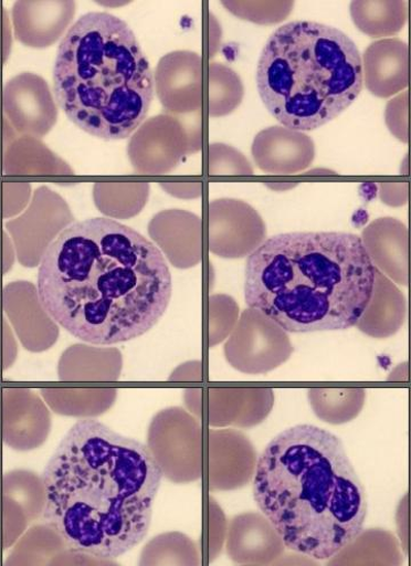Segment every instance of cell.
<instances>
[{
    "label": "cell",
    "mask_w": 411,
    "mask_h": 566,
    "mask_svg": "<svg viewBox=\"0 0 411 566\" xmlns=\"http://www.w3.org/2000/svg\"><path fill=\"white\" fill-rule=\"evenodd\" d=\"M74 0H19L12 9L17 41L31 49L53 46L76 14Z\"/></svg>",
    "instance_id": "4fadbf2b"
},
{
    "label": "cell",
    "mask_w": 411,
    "mask_h": 566,
    "mask_svg": "<svg viewBox=\"0 0 411 566\" xmlns=\"http://www.w3.org/2000/svg\"><path fill=\"white\" fill-rule=\"evenodd\" d=\"M361 241L377 270L398 285H408V230L402 222L377 219L362 231Z\"/></svg>",
    "instance_id": "ac0fdd59"
},
{
    "label": "cell",
    "mask_w": 411,
    "mask_h": 566,
    "mask_svg": "<svg viewBox=\"0 0 411 566\" xmlns=\"http://www.w3.org/2000/svg\"><path fill=\"white\" fill-rule=\"evenodd\" d=\"M386 122L390 132L403 144L408 142V92L404 91L389 101Z\"/></svg>",
    "instance_id": "f1b7e54d"
},
{
    "label": "cell",
    "mask_w": 411,
    "mask_h": 566,
    "mask_svg": "<svg viewBox=\"0 0 411 566\" xmlns=\"http://www.w3.org/2000/svg\"><path fill=\"white\" fill-rule=\"evenodd\" d=\"M362 77L376 97L388 98L408 86V46L398 39L371 43L362 59Z\"/></svg>",
    "instance_id": "e0dca14e"
},
{
    "label": "cell",
    "mask_w": 411,
    "mask_h": 566,
    "mask_svg": "<svg viewBox=\"0 0 411 566\" xmlns=\"http://www.w3.org/2000/svg\"><path fill=\"white\" fill-rule=\"evenodd\" d=\"M404 313L402 293L388 276L376 269L371 298L357 326L369 336L389 337L402 326Z\"/></svg>",
    "instance_id": "d6986e66"
},
{
    "label": "cell",
    "mask_w": 411,
    "mask_h": 566,
    "mask_svg": "<svg viewBox=\"0 0 411 566\" xmlns=\"http://www.w3.org/2000/svg\"><path fill=\"white\" fill-rule=\"evenodd\" d=\"M292 353L286 332L257 310H246L225 345L228 361L238 370L263 374L285 363Z\"/></svg>",
    "instance_id": "9c48e42d"
},
{
    "label": "cell",
    "mask_w": 411,
    "mask_h": 566,
    "mask_svg": "<svg viewBox=\"0 0 411 566\" xmlns=\"http://www.w3.org/2000/svg\"><path fill=\"white\" fill-rule=\"evenodd\" d=\"M150 185L146 182L95 184L93 196L103 214L115 219H130L140 214L148 202Z\"/></svg>",
    "instance_id": "cb8c5ba5"
},
{
    "label": "cell",
    "mask_w": 411,
    "mask_h": 566,
    "mask_svg": "<svg viewBox=\"0 0 411 566\" xmlns=\"http://www.w3.org/2000/svg\"><path fill=\"white\" fill-rule=\"evenodd\" d=\"M122 365L118 349L78 344L63 353L59 376L61 380H116Z\"/></svg>",
    "instance_id": "ffe728a7"
},
{
    "label": "cell",
    "mask_w": 411,
    "mask_h": 566,
    "mask_svg": "<svg viewBox=\"0 0 411 566\" xmlns=\"http://www.w3.org/2000/svg\"><path fill=\"white\" fill-rule=\"evenodd\" d=\"M160 187L170 196L180 199H196L202 195L200 184L162 182Z\"/></svg>",
    "instance_id": "1f68e13d"
},
{
    "label": "cell",
    "mask_w": 411,
    "mask_h": 566,
    "mask_svg": "<svg viewBox=\"0 0 411 566\" xmlns=\"http://www.w3.org/2000/svg\"><path fill=\"white\" fill-rule=\"evenodd\" d=\"M50 407L65 416H98L115 403V388H43Z\"/></svg>",
    "instance_id": "603a6c76"
},
{
    "label": "cell",
    "mask_w": 411,
    "mask_h": 566,
    "mask_svg": "<svg viewBox=\"0 0 411 566\" xmlns=\"http://www.w3.org/2000/svg\"><path fill=\"white\" fill-rule=\"evenodd\" d=\"M256 166L268 174H296L310 167L316 158L314 139L304 132L284 126L261 130L253 140Z\"/></svg>",
    "instance_id": "5bb4252c"
},
{
    "label": "cell",
    "mask_w": 411,
    "mask_h": 566,
    "mask_svg": "<svg viewBox=\"0 0 411 566\" xmlns=\"http://www.w3.org/2000/svg\"><path fill=\"white\" fill-rule=\"evenodd\" d=\"M266 240V226L251 205L238 199H217L209 208L210 251L221 259L250 256Z\"/></svg>",
    "instance_id": "30bf717a"
},
{
    "label": "cell",
    "mask_w": 411,
    "mask_h": 566,
    "mask_svg": "<svg viewBox=\"0 0 411 566\" xmlns=\"http://www.w3.org/2000/svg\"><path fill=\"white\" fill-rule=\"evenodd\" d=\"M75 218L65 200L48 187L34 191L30 206L7 223L15 254L24 268H36L50 244Z\"/></svg>",
    "instance_id": "ba28073f"
},
{
    "label": "cell",
    "mask_w": 411,
    "mask_h": 566,
    "mask_svg": "<svg viewBox=\"0 0 411 566\" xmlns=\"http://www.w3.org/2000/svg\"><path fill=\"white\" fill-rule=\"evenodd\" d=\"M350 12L356 27L371 39L391 38L407 21L403 0H355Z\"/></svg>",
    "instance_id": "7402d4cb"
},
{
    "label": "cell",
    "mask_w": 411,
    "mask_h": 566,
    "mask_svg": "<svg viewBox=\"0 0 411 566\" xmlns=\"http://www.w3.org/2000/svg\"><path fill=\"white\" fill-rule=\"evenodd\" d=\"M380 196L384 203L391 207L403 206L408 200V185L404 184H382L380 185Z\"/></svg>",
    "instance_id": "4dcf8cb0"
},
{
    "label": "cell",
    "mask_w": 411,
    "mask_h": 566,
    "mask_svg": "<svg viewBox=\"0 0 411 566\" xmlns=\"http://www.w3.org/2000/svg\"><path fill=\"white\" fill-rule=\"evenodd\" d=\"M222 6L234 17L256 24H276L286 20L295 3L285 2H222Z\"/></svg>",
    "instance_id": "484cf974"
},
{
    "label": "cell",
    "mask_w": 411,
    "mask_h": 566,
    "mask_svg": "<svg viewBox=\"0 0 411 566\" xmlns=\"http://www.w3.org/2000/svg\"><path fill=\"white\" fill-rule=\"evenodd\" d=\"M6 175H72L74 170L53 154L41 139L20 136L6 148Z\"/></svg>",
    "instance_id": "44dd1931"
},
{
    "label": "cell",
    "mask_w": 411,
    "mask_h": 566,
    "mask_svg": "<svg viewBox=\"0 0 411 566\" xmlns=\"http://www.w3.org/2000/svg\"><path fill=\"white\" fill-rule=\"evenodd\" d=\"M149 234L162 255L178 269H191L202 260V222L182 209L160 211L149 224Z\"/></svg>",
    "instance_id": "2e32d148"
},
{
    "label": "cell",
    "mask_w": 411,
    "mask_h": 566,
    "mask_svg": "<svg viewBox=\"0 0 411 566\" xmlns=\"http://www.w3.org/2000/svg\"><path fill=\"white\" fill-rule=\"evenodd\" d=\"M308 397L317 412L326 409L359 411L363 405V389H310Z\"/></svg>",
    "instance_id": "4316f807"
},
{
    "label": "cell",
    "mask_w": 411,
    "mask_h": 566,
    "mask_svg": "<svg viewBox=\"0 0 411 566\" xmlns=\"http://www.w3.org/2000/svg\"><path fill=\"white\" fill-rule=\"evenodd\" d=\"M256 86L267 112L284 127L315 130L348 111L360 95L362 57L341 30L293 21L266 41Z\"/></svg>",
    "instance_id": "8992f818"
},
{
    "label": "cell",
    "mask_w": 411,
    "mask_h": 566,
    "mask_svg": "<svg viewBox=\"0 0 411 566\" xmlns=\"http://www.w3.org/2000/svg\"><path fill=\"white\" fill-rule=\"evenodd\" d=\"M306 175H315V174H320V175H334L335 171H331V170H328V169H315V170H308L305 172Z\"/></svg>",
    "instance_id": "836d02e7"
},
{
    "label": "cell",
    "mask_w": 411,
    "mask_h": 566,
    "mask_svg": "<svg viewBox=\"0 0 411 566\" xmlns=\"http://www.w3.org/2000/svg\"><path fill=\"white\" fill-rule=\"evenodd\" d=\"M2 108L17 135L39 139L53 129L59 117L48 82L32 73L20 74L4 85Z\"/></svg>",
    "instance_id": "8fae6325"
},
{
    "label": "cell",
    "mask_w": 411,
    "mask_h": 566,
    "mask_svg": "<svg viewBox=\"0 0 411 566\" xmlns=\"http://www.w3.org/2000/svg\"><path fill=\"white\" fill-rule=\"evenodd\" d=\"M202 59L196 52L176 51L160 59L154 78L166 114L186 117L202 113Z\"/></svg>",
    "instance_id": "7c38bea8"
},
{
    "label": "cell",
    "mask_w": 411,
    "mask_h": 566,
    "mask_svg": "<svg viewBox=\"0 0 411 566\" xmlns=\"http://www.w3.org/2000/svg\"><path fill=\"white\" fill-rule=\"evenodd\" d=\"M254 500L288 549L318 560L354 544L367 517L366 492L345 446L314 424L287 429L265 447Z\"/></svg>",
    "instance_id": "3957f363"
},
{
    "label": "cell",
    "mask_w": 411,
    "mask_h": 566,
    "mask_svg": "<svg viewBox=\"0 0 411 566\" xmlns=\"http://www.w3.org/2000/svg\"><path fill=\"white\" fill-rule=\"evenodd\" d=\"M162 476L146 444L96 419L80 420L42 475V521L67 549L116 559L147 537Z\"/></svg>",
    "instance_id": "7a4b0ae2"
},
{
    "label": "cell",
    "mask_w": 411,
    "mask_h": 566,
    "mask_svg": "<svg viewBox=\"0 0 411 566\" xmlns=\"http://www.w3.org/2000/svg\"><path fill=\"white\" fill-rule=\"evenodd\" d=\"M201 148L202 113L186 117L165 113L135 130L127 154L136 172L164 175Z\"/></svg>",
    "instance_id": "52a82bcc"
},
{
    "label": "cell",
    "mask_w": 411,
    "mask_h": 566,
    "mask_svg": "<svg viewBox=\"0 0 411 566\" xmlns=\"http://www.w3.org/2000/svg\"><path fill=\"white\" fill-rule=\"evenodd\" d=\"M265 187H267L268 189L271 190H274V191H288L291 189H294L295 187H297V184H292V182H266L264 184Z\"/></svg>",
    "instance_id": "d6a6232c"
},
{
    "label": "cell",
    "mask_w": 411,
    "mask_h": 566,
    "mask_svg": "<svg viewBox=\"0 0 411 566\" xmlns=\"http://www.w3.org/2000/svg\"><path fill=\"white\" fill-rule=\"evenodd\" d=\"M53 91L68 120L94 137L119 140L145 123L155 78L130 27L110 13L91 12L60 43Z\"/></svg>",
    "instance_id": "5b68a950"
},
{
    "label": "cell",
    "mask_w": 411,
    "mask_h": 566,
    "mask_svg": "<svg viewBox=\"0 0 411 566\" xmlns=\"http://www.w3.org/2000/svg\"><path fill=\"white\" fill-rule=\"evenodd\" d=\"M245 95L242 80L223 63L209 66V114L213 118L232 114Z\"/></svg>",
    "instance_id": "d4e9b609"
},
{
    "label": "cell",
    "mask_w": 411,
    "mask_h": 566,
    "mask_svg": "<svg viewBox=\"0 0 411 566\" xmlns=\"http://www.w3.org/2000/svg\"><path fill=\"white\" fill-rule=\"evenodd\" d=\"M4 307L27 349L43 352L56 343V323L43 307L39 291L31 282H11L4 289Z\"/></svg>",
    "instance_id": "9a60e30c"
},
{
    "label": "cell",
    "mask_w": 411,
    "mask_h": 566,
    "mask_svg": "<svg viewBox=\"0 0 411 566\" xmlns=\"http://www.w3.org/2000/svg\"><path fill=\"white\" fill-rule=\"evenodd\" d=\"M41 303L53 322L93 345L125 343L150 332L171 298V274L150 240L110 219L65 228L39 271Z\"/></svg>",
    "instance_id": "6da1fadb"
},
{
    "label": "cell",
    "mask_w": 411,
    "mask_h": 566,
    "mask_svg": "<svg viewBox=\"0 0 411 566\" xmlns=\"http://www.w3.org/2000/svg\"><path fill=\"white\" fill-rule=\"evenodd\" d=\"M375 271L357 234L283 233L249 256L245 301L287 333L347 331L368 306Z\"/></svg>",
    "instance_id": "277c9868"
},
{
    "label": "cell",
    "mask_w": 411,
    "mask_h": 566,
    "mask_svg": "<svg viewBox=\"0 0 411 566\" xmlns=\"http://www.w3.org/2000/svg\"><path fill=\"white\" fill-rule=\"evenodd\" d=\"M31 187L28 184L4 185V218H12L29 203Z\"/></svg>",
    "instance_id": "f546056e"
},
{
    "label": "cell",
    "mask_w": 411,
    "mask_h": 566,
    "mask_svg": "<svg viewBox=\"0 0 411 566\" xmlns=\"http://www.w3.org/2000/svg\"><path fill=\"white\" fill-rule=\"evenodd\" d=\"M210 175H253L249 159L231 146L214 144L209 149Z\"/></svg>",
    "instance_id": "83f0119b"
}]
</instances>
